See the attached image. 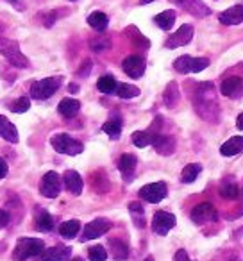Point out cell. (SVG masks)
Returning a JSON list of instances; mask_svg holds the SVG:
<instances>
[{
	"instance_id": "50",
	"label": "cell",
	"mask_w": 243,
	"mask_h": 261,
	"mask_svg": "<svg viewBox=\"0 0 243 261\" xmlns=\"http://www.w3.org/2000/svg\"><path fill=\"white\" fill-rule=\"evenodd\" d=\"M11 2H15V0H11Z\"/></svg>"
},
{
	"instance_id": "45",
	"label": "cell",
	"mask_w": 243,
	"mask_h": 261,
	"mask_svg": "<svg viewBox=\"0 0 243 261\" xmlns=\"http://www.w3.org/2000/svg\"><path fill=\"white\" fill-rule=\"evenodd\" d=\"M68 90H70V93H77V91H79V86H77V84H70L68 86Z\"/></svg>"
},
{
	"instance_id": "27",
	"label": "cell",
	"mask_w": 243,
	"mask_h": 261,
	"mask_svg": "<svg viewBox=\"0 0 243 261\" xmlns=\"http://www.w3.org/2000/svg\"><path fill=\"white\" fill-rule=\"evenodd\" d=\"M88 25L93 27L97 33H104L109 25V16L102 11H93L88 16Z\"/></svg>"
},
{
	"instance_id": "24",
	"label": "cell",
	"mask_w": 243,
	"mask_h": 261,
	"mask_svg": "<svg viewBox=\"0 0 243 261\" xmlns=\"http://www.w3.org/2000/svg\"><path fill=\"white\" fill-rule=\"evenodd\" d=\"M79 109H80V102L77 100V98H70V97L63 98L58 106L59 115L65 116V118H73V116L79 113Z\"/></svg>"
},
{
	"instance_id": "7",
	"label": "cell",
	"mask_w": 243,
	"mask_h": 261,
	"mask_svg": "<svg viewBox=\"0 0 243 261\" xmlns=\"http://www.w3.org/2000/svg\"><path fill=\"white\" fill-rule=\"evenodd\" d=\"M167 195H168V186L163 181L150 182V185H145L140 188V197L143 200H147L149 204L161 202L163 199H167Z\"/></svg>"
},
{
	"instance_id": "8",
	"label": "cell",
	"mask_w": 243,
	"mask_h": 261,
	"mask_svg": "<svg viewBox=\"0 0 243 261\" xmlns=\"http://www.w3.org/2000/svg\"><path fill=\"white\" fill-rule=\"evenodd\" d=\"M111 227H113V224L107 220V218H95V220H91L90 224L84 225V231L79 240L80 242H90V240L100 238V236H104Z\"/></svg>"
},
{
	"instance_id": "5",
	"label": "cell",
	"mask_w": 243,
	"mask_h": 261,
	"mask_svg": "<svg viewBox=\"0 0 243 261\" xmlns=\"http://www.w3.org/2000/svg\"><path fill=\"white\" fill-rule=\"evenodd\" d=\"M50 145L54 147L56 152L66 154V156H77L84 150V145L80 142H77L75 138H72L66 133H59L50 138Z\"/></svg>"
},
{
	"instance_id": "30",
	"label": "cell",
	"mask_w": 243,
	"mask_h": 261,
	"mask_svg": "<svg viewBox=\"0 0 243 261\" xmlns=\"http://www.w3.org/2000/svg\"><path fill=\"white\" fill-rule=\"evenodd\" d=\"M152 140H154L152 130H136L131 136L132 145H136L138 149H145V147L152 145Z\"/></svg>"
},
{
	"instance_id": "2",
	"label": "cell",
	"mask_w": 243,
	"mask_h": 261,
	"mask_svg": "<svg viewBox=\"0 0 243 261\" xmlns=\"http://www.w3.org/2000/svg\"><path fill=\"white\" fill-rule=\"evenodd\" d=\"M45 250V243L40 238H31V236H23L16 242L15 250H13V257L16 261H27L34 256H41Z\"/></svg>"
},
{
	"instance_id": "12",
	"label": "cell",
	"mask_w": 243,
	"mask_h": 261,
	"mask_svg": "<svg viewBox=\"0 0 243 261\" xmlns=\"http://www.w3.org/2000/svg\"><path fill=\"white\" fill-rule=\"evenodd\" d=\"M192 40H193V25L184 23V25L179 27V31H175V33L165 41V47L172 50V48L184 47V45H188Z\"/></svg>"
},
{
	"instance_id": "34",
	"label": "cell",
	"mask_w": 243,
	"mask_h": 261,
	"mask_svg": "<svg viewBox=\"0 0 243 261\" xmlns=\"http://www.w3.org/2000/svg\"><path fill=\"white\" fill-rule=\"evenodd\" d=\"M80 231V222L79 220H66L59 225V234L63 238H75Z\"/></svg>"
},
{
	"instance_id": "1",
	"label": "cell",
	"mask_w": 243,
	"mask_h": 261,
	"mask_svg": "<svg viewBox=\"0 0 243 261\" xmlns=\"http://www.w3.org/2000/svg\"><path fill=\"white\" fill-rule=\"evenodd\" d=\"M193 106L200 118L207 120V122H217L220 116V104H218L217 88L213 83L199 84V88L195 90V97H193Z\"/></svg>"
},
{
	"instance_id": "44",
	"label": "cell",
	"mask_w": 243,
	"mask_h": 261,
	"mask_svg": "<svg viewBox=\"0 0 243 261\" xmlns=\"http://www.w3.org/2000/svg\"><path fill=\"white\" fill-rule=\"evenodd\" d=\"M236 125H238V129H239V130H243V113L238 116V120H236Z\"/></svg>"
},
{
	"instance_id": "6",
	"label": "cell",
	"mask_w": 243,
	"mask_h": 261,
	"mask_svg": "<svg viewBox=\"0 0 243 261\" xmlns=\"http://www.w3.org/2000/svg\"><path fill=\"white\" fill-rule=\"evenodd\" d=\"M209 66L207 58H192V56H181L174 61V68L179 73H199Z\"/></svg>"
},
{
	"instance_id": "4",
	"label": "cell",
	"mask_w": 243,
	"mask_h": 261,
	"mask_svg": "<svg viewBox=\"0 0 243 261\" xmlns=\"http://www.w3.org/2000/svg\"><path fill=\"white\" fill-rule=\"evenodd\" d=\"M61 84H63V77L59 75L36 81V83L31 84V97L34 100H47V98H50L61 88Z\"/></svg>"
},
{
	"instance_id": "29",
	"label": "cell",
	"mask_w": 243,
	"mask_h": 261,
	"mask_svg": "<svg viewBox=\"0 0 243 261\" xmlns=\"http://www.w3.org/2000/svg\"><path fill=\"white\" fill-rule=\"evenodd\" d=\"M220 195L225 200H236L239 197V188L232 179H224L220 185Z\"/></svg>"
},
{
	"instance_id": "35",
	"label": "cell",
	"mask_w": 243,
	"mask_h": 261,
	"mask_svg": "<svg viewBox=\"0 0 243 261\" xmlns=\"http://www.w3.org/2000/svg\"><path fill=\"white\" fill-rule=\"evenodd\" d=\"M129 213H131L132 220H134L136 227H145V210L140 202H131L129 204Z\"/></svg>"
},
{
	"instance_id": "13",
	"label": "cell",
	"mask_w": 243,
	"mask_h": 261,
	"mask_svg": "<svg viewBox=\"0 0 243 261\" xmlns=\"http://www.w3.org/2000/svg\"><path fill=\"white\" fill-rule=\"evenodd\" d=\"M122 68L124 72L127 73L131 79H140L143 77L145 73V68H147V61L142 58V56H127L122 63Z\"/></svg>"
},
{
	"instance_id": "48",
	"label": "cell",
	"mask_w": 243,
	"mask_h": 261,
	"mask_svg": "<svg viewBox=\"0 0 243 261\" xmlns=\"http://www.w3.org/2000/svg\"><path fill=\"white\" fill-rule=\"evenodd\" d=\"M143 261H154V257H152V256H147V257H145V259H143Z\"/></svg>"
},
{
	"instance_id": "20",
	"label": "cell",
	"mask_w": 243,
	"mask_h": 261,
	"mask_svg": "<svg viewBox=\"0 0 243 261\" xmlns=\"http://www.w3.org/2000/svg\"><path fill=\"white\" fill-rule=\"evenodd\" d=\"M177 6H181L186 13L197 16V18H204V16L211 15V9L204 2H200V0H181Z\"/></svg>"
},
{
	"instance_id": "37",
	"label": "cell",
	"mask_w": 243,
	"mask_h": 261,
	"mask_svg": "<svg viewBox=\"0 0 243 261\" xmlns=\"http://www.w3.org/2000/svg\"><path fill=\"white\" fill-rule=\"evenodd\" d=\"M90 48L95 52H102V50H107L111 48V40L105 36H97V38H91L90 40Z\"/></svg>"
},
{
	"instance_id": "49",
	"label": "cell",
	"mask_w": 243,
	"mask_h": 261,
	"mask_svg": "<svg viewBox=\"0 0 243 261\" xmlns=\"http://www.w3.org/2000/svg\"><path fill=\"white\" fill-rule=\"evenodd\" d=\"M72 261H83V259H80V257H75V259H72Z\"/></svg>"
},
{
	"instance_id": "46",
	"label": "cell",
	"mask_w": 243,
	"mask_h": 261,
	"mask_svg": "<svg viewBox=\"0 0 243 261\" xmlns=\"http://www.w3.org/2000/svg\"><path fill=\"white\" fill-rule=\"evenodd\" d=\"M152 2H156V0H140V4H152Z\"/></svg>"
},
{
	"instance_id": "10",
	"label": "cell",
	"mask_w": 243,
	"mask_h": 261,
	"mask_svg": "<svg viewBox=\"0 0 243 261\" xmlns=\"http://www.w3.org/2000/svg\"><path fill=\"white\" fill-rule=\"evenodd\" d=\"M190 218H192L193 224L204 225V224H207V222H214L218 218V215H217V210H214L213 204L200 202V204H197V206L192 210V213H190Z\"/></svg>"
},
{
	"instance_id": "26",
	"label": "cell",
	"mask_w": 243,
	"mask_h": 261,
	"mask_svg": "<svg viewBox=\"0 0 243 261\" xmlns=\"http://www.w3.org/2000/svg\"><path fill=\"white\" fill-rule=\"evenodd\" d=\"M36 229L41 232H50L54 229V217L47 210H41L40 207L36 211Z\"/></svg>"
},
{
	"instance_id": "41",
	"label": "cell",
	"mask_w": 243,
	"mask_h": 261,
	"mask_svg": "<svg viewBox=\"0 0 243 261\" xmlns=\"http://www.w3.org/2000/svg\"><path fill=\"white\" fill-rule=\"evenodd\" d=\"M90 70H91V61H90V59H86V61H84V66H80V68H79V75L86 77L88 73H90Z\"/></svg>"
},
{
	"instance_id": "22",
	"label": "cell",
	"mask_w": 243,
	"mask_h": 261,
	"mask_svg": "<svg viewBox=\"0 0 243 261\" xmlns=\"http://www.w3.org/2000/svg\"><path fill=\"white\" fill-rule=\"evenodd\" d=\"M109 252L113 259L124 261L129 257V245L122 238H109Z\"/></svg>"
},
{
	"instance_id": "51",
	"label": "cell",
	"mask_w": 243,
	"mask_h": 261,
	"mask_svg": "<svg viewBox=\"0 0 243 261\" xmlns=\"http://www.w3.org/2000/svg\"><path fill=\"white\" fill-rule=\"evenodd\" d=\"M72 2H73V0H72Z\"/></svg>"
},
{
	"instance_id": "11",
	"label": "cell",
	"mask_w": 243,
	"mask_h": 261,
	"mask_svg": "<svg viewBox=\"0 0 243 261\" xmlns=\"http://www.w3.org/2000/svg\"><path fill=\"white\" fill-rule=\"evenodd\" d=\"M175 224H177L175 215L168 213V211H156L152 218V231L159 236H167L175 227Z\"/></svg>"
},
{
	"instance_id": "3",
	"label": "cell",
	"mask_w": 243,
	"mask_h": 261,
	"mask_svg": "<svg viewBox=\"0 0 243 261\" xmlns=\"http://www.w3.org/2000/svg\"><path fill=\"white\" fill-rule=\"evenodd\" d=\"M0 54L4 56L13 66L16 68H27L29 66V59L22 54L18 41L9 40V38H0Z\"/></svg>"
},
{
	"instance_id": "21",
	"label": "cell",
	"mask_w": 243,
	"mask_h": 261,
	"mask_svg": "<svg viewBox=\"0 0 243 261\" xmlns=\"http://www.w3.org/2000/svg\"><path fill=\"white\" fill-rule=\"evenodd\" d=\"M0 138H4L9 143H18V129L13 122H9V118H6L4 115H0Z\"/></svg>"
},
{
	"instance_id": "23",
	"label": "cell",
	"mask_w": 243,
	"mask_h": 261,
	"mask_svg": "<svg viewBox=\"0 0 243 261\" xmlns=\"http://www.w3.org/2000/svg\"><path fill=\"white\" fill-rule=\"evenodd\" d=\"M243 152V136H232L220 147V154L225 158L238 156Z\"/></svg>"
},
{
	"instance_id": "39",
	"label": "cell",
	"mask_w": 243,
	"mask_h": 261,
	"mask_svg": "<svg viewBox=\"0 0 243 261\" xmlns=\"http://www.w3.org/2000/svg\"><path fill=\"white\" fill-rule=\"evenodd\" d=\"M29 108H31V100L27 97L16 98V100L11 104V111L13 113H25V111H29Z\"/></svg>"
},
{
	"instance_id": "38",
	"label": "cell",
	"mask_w": 243,
	"mask_h": 261,
	"mask_svg": "<svg viewBox=\"0 0 243 261\" xmlns=\"http://www.w3.org/2000/svg\"><path fill=\"white\" fill-rule=\"evenodd\" d=\"M88 257L90 261H105L107 259V250L104 245H93L88 250Z\"/></svg>"
},
{
	"instance_id": "28",
	"label": "cell",
	"mask_w": 243,
	"mask_h": 261,
	"mask_svg": "<svg viewBox=\"0 0 243 261\" xmlns=\"http://www.w3.org/2000/svg\"><path fill=\"white\" fill-rule=\"evenodd\" d=\"M175 18H177V15H175L174 9H167V11L154 16V23H156L157 27H161L163 31H170L175 23Z\"/></svg>"
},
{
	"instance_id": "42",
	"label": "cell",
	"mask_w": 243,
	"mask_h": 261,
	"mask_svg": "<svg viewBox=\"0 0 243 261\" xmlns=\"http://www.w3.org/2000/svg\"><path fill=\"white\" fill-rule=\"evenodd\" d=\"M8 170H9V167H8V163H6V160L0 158V179H4L6 175H8Z\"/></svg>"
},
{
	"instance_id": "18",
	"label": "cell",
	"mask_w": 243,
	"mask_h": 261,
	"mask_svg": "<svg viewBox=\"0 0 243 261\" xmlns=\"http://www.w3.org/2000/svg\"><path fill=\"white\" fill-rule=\"evenodd\" d=\"M63 185H65V188L68 190L72 195H80L83 193V177H80L79 172L75 170H66L65 174H63Z\"/></svg>"
},
{
	"instance_id": "40",
	"label": "cell",
	"mask_w": 243,
	"mask_h": 261,
	"mask_svg": "<svg viewBox=\"0 0 243 261\" xmlns=\"http://www.w3.org/2000/svg\"><path fill=\"white\" fill-rule=\"evenodd\" d=\"M174 261H190L188 252H186L184 249H179L177 252H175V256H174Z\"/></svg>"
},
{
	"instance_id": "16",
	"label": "cell",
	"mask_w": 243,
	"mask_h": 261,
	"mask_svg": "<svg viewBox=\"0 0 243 261\" xmlns=\"http://www.w3.org/2000/svg\"><path fill=\"white\" fill-rule=\"evenodd\" d=\"M152 133H154L152 145H154V149H156V152L161 154V156H170L175 150V138L161 135V133H156V130H152Z\"/></svg>"
},
{
	"instance_id": "9",
	"label": "cell",
	"mask_w": 243,
	"mask_h": 261,
	"mask_svg": "<svg viewBox=\"0 0 243 261\" xmlns=\"http://www.w3.org/2000/svg\"><path fill=\"white\" fill-rule=\"evenodd\" d=\"M40 193L47 199H56L61 193V177H59L58 172L50 170L41 177Z\"/></svg>"
},
{
	"instance_id": "17",
	"label": "cell",
	"mask_w": 243,
	"mask_h": 261,
	"mask_svg": "<svg viewBox=\"0 0 243 261\" xmlns=\"http://www.w3.org/2000/svg\"><path fill=\"white\" fill-rule=\"evenodd\" d=\"M70 257H72V247L66 245H56L41 252V261H68Z\"/></svg>"
},
{
	"instance_id": "31",
	"label": "cell",
	"mask_w": 243,
	"mask_h": 261,
	"mask_svg": "<svg viewBox=\"0 0 243 261\" xmlns=\"http://www.w3.org/2000/svg\"><path fill=\"white\" fill-rule=\"evenodd\" d=\"M102 130H104L111 140H118L120 135H122V118L115 116V118L107 120V122L102 125Z\"/></svg>"
},
{
	"instance_id": "14",
	"label": "cell",
	"mask_w": 243,
	"mask_h": 261,
	"mask_svg": "<svg viewBox=\"0 0 243 261\" xmlns=\"http://www.w3.org/2000/svg\"><path fill=\"white\" fill-rule=\"evenodd\" d=\"M220 93L229 98H239L243 95V79L236 75L224 79L220 84Z\"/></svg>"
},
{
	"instance_id": "33",
	"label": "cell",
	"mask_w": 243,
	"mask_h": 261,
	"mask_svg": "<svg viewBox=\"0 0 243 261\" xmlns=\"http://www.w3.org/2000/svg\"><path fill=\"white\" fill-rule=\"evenodd\" d=\"M200 172H202V165H200V163H190V165H186V167L182 168L181 181L186 182V185H190V182H195V179L200 175Z\"/></svg>"
},
{
	"instance_id": "25",
	"label": "cell",
	"mask_w": 243,
	"mask_h": 261,
	"mask_svg": "<svg viewBox=\"0 0 243 261\" xmlns=\"http://www.w3.org/2000/svg\"><path fill=\"white\" fill-rule=\"evenodd\" d=\"M179 98H181V93H179V86L175 81L168 83V86L165 88V93H163V102L168 109H174L175 106L179 104Z\"/></svg>"
},
{
	"instance_id": "32",
	"label": "cell",
	"mask_w": 243,
	"mask_h": 261,
	"mask_svg": "<svg viewBox=\"0 0 243 261\" xmlns=\"http://www.w3.org/2000/svg\"><path fill=\"white\" fill-rule=\"evenodd\" d=\"M97 88L100 93L104 95H113L116 93V88H118V83L113 75H102L100 79L97 81Z\"/></svg>"
},
{
	"instance_id": "36",
	"label": "cell",
	"mask_w": 243,
	"mask_h": 261,
	"mask_svg": "<svg viewBox=\"0 0 243 261\" xmlns=\"http://www.w3.org/2000/svg\"><path fill=\"white\" fill-rule=\"evenodd\" d=\"M116 95H118L120 98H134L140 95V88L132 86V84H127V83H118Z\"/></svg>"
},
{
	"instance_id": "47",
	"label": "cell",
	"mask_w": 243,
	"mask_h": 261,
	"mask_svg": "<svg viewBox=\"0 0 243 261\" xmlns=\"http://www.w3.org/2000/svg\"><path fill=\"white\" fill-rule=\"evenodd\" d=\"M2 34H4V25L0 23V38H2Z\"/></svg>"
},
{
	"instance_id": "15",
	"label": "cell",
	"mask_w": 243,
	"mask_h": 261,
	"mask_svg": "<svg viewBox=\"0 0 243 261\" xmlns=\"http://www.w3.org/2000/svg\"><path fill=\"white\" fill-rule=\"evenodd\" d=\"M136 165H138V160H136V156H132V154H122V156H120L118 170L125 182H131L132 179H134Z\"/></svg>"
},
{
	"instance_id": "19",
	"label": "cell",
	"mask_w": 243,
	"mask_h": 261,
	"mask_svg": "<svg viewBox=\"0 0 243 261\" xmlns=\"http://www.w3.org/2000/svg\"><path fill=\"white\" fill-rule=\"evenodd\" d=\"M222 25H239L243 23V6H232V8L225 9L218 15Z\"/></svg>"
},
{
	"instance_id": "43",
	"label": "cell",
	"mask_w": 243,
	"mask_h": 261,
	"mask_svg": "<svg viewBox=\"0 0 243 261\" xmlns=\"http://www.w3.org/2000/svg\"><path fill=\"white\" fill-rule=\"evenodd\" d=\"M47 16H48V18H45V27H50L52 23L56 22V11L54 13H48Z\"/></svg>"
}]
</instances>
